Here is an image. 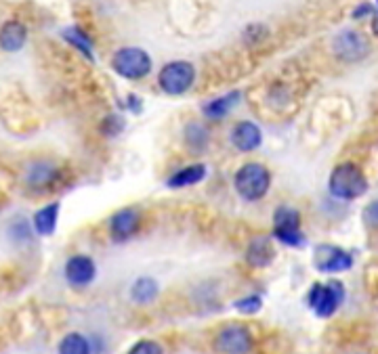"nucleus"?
<instances>
[{
    "label": "nucleus",
    "mask_w": 378,
    "mask_h": 354,
    "mask_svg": "<svg viewBox=\"0 0 378 354\" xmlns=\"http://www.w3.org/2000/svg\"><path fill=\"white\" fill-rule=\"evenodd\" d=\"M328 189L336 199L342 201H353L362 197L368 191V180L366 175L362 172L360 166L355 164H340L332 170Z\"/></svg>",
    "instance_id": "f257e3e1"
},
{
    "label": "nucleus",
    "mask_w": 378,
    "mask_h": 354,
    "mask_svg": "<svg viewBox=\"0 0 378 354\" xmlns=\"http://www.w3.org/2000/svg\"><path fill=\"white\" fill-rule=\"evenodd\" d=\"M271 184V175L261 164H246L236 172V191L239 197L248 201H256L265 197Z\"/></svg>",
    "instance_id": "f03ea898"
},
{
    "label": "nucleus",
    "mask_w": 378,
    "mask_h": 354,
    "mask_svg": "<svg viewBox=\"0 0 378 354\" xmlns=\"http://www.w3.org/2000/svg\"><path fill=\"white\" fill-rule=\"evenodd\" d=\"M112 65L114 70L122 76V78H129V80H139L145 78L151 70V59L149 55L143 50V48H135V46H129V48H120L114 59H112Z\"/></svg>",
    "instance_id": "7ed1b4c3"
},
{
    "label": "nucleus",
    "mask_w": 378,
    "mask_h": 354,
    "mask_svg": "<svg viewBox=\"0 0 378 354\" xmlns=\"http://www.w3.org/2000/svg\"><path fill=\"white\" fill-rule=\"evenodd\" d=\"M195 78V70L188 61L166 63L158 74V84L166 94H183L191 89Z\"/></svg>",
    "instance_id": "20e7f679"
},
{
    "label": "nucleus",
    "mask_w": 378,
    "mask_h": 354,
    "mask_svg": "<svg viewBox=\"0 0 378 354\" xmlns=\"http://www.w3.org/2000/svg\"><path fill=\"white\" fill-rule=\"evenodd\" d=\"M345 298V287L340 281H330V283H315L307 296L309 306L315 310L318 316H332L336 309L342 304Z\"/></svg>",
    "instance_id": "39448f33"
},
{
    "label": "nucleus",
    "mask_w": 378,
    "mask_h": 354,
    "mask_svg": "<svg viewBox=\"0 0 378 354\" xmlns=\"http://www.w3.org/2000/svg\"><path fill=\"white\" fill-rule=\"evenodd\" d=\"M274 235L292 248H301L305 243V237L301 233V216L294 208L280 206L274 214Z\"/></svg>",
    "instance_id": "423d86ee"
},
{
    "label": "nucleus",
    "mask_w": 378,
    "mask_h": 354,
    "mask_svg": "<svg viewBox=\"0 0 378 354\" xmlns=\"http://www.w3.org/2000/svg\"><path fill=\"white\" fill-rule=\"evenodd\" d=\"M215 346L223 354H246L252 348V336L242 325H227L219 331Z\"/></svg>",
    "instance_id": "0eeeda50"
},
{
    "label": "nucleus",
    "mask_w": 378,
    "mask_h": 354,
    "mask_svg": "<svg viewBox=\"0 0 378 354\" xmlns=\"http://www.w3.org/2000/svg\"><path fill=\"white\" fill-rule=\"evenodd\" d=\"M334 52L340 57V59H345V61H360V59H364L366 55H368V50H370V45H368V40L360 34V32H355V30H345V32H340L336 38H334Z\"/></svg>",
    "instance_id": "6e6552de"
},
{
    "label": "nucleus",
    "mask_w": 378,
    "mask_h": 354,
    "mask_svg": "<svg viewBox=\"0 0 378 354\" xmlns=\"http://www.w3.org/2000/svg\"><path fill=\"white\" fill-rule=\"evenodd\" d=\"M313 260H315V268L322 272H340V270H349L353 265L351 254H347L336 245H320L315 250Z\"/></svg>",
    "instance_id": "1a4fd4ad"
},
{
    "label": "nucleus",
    "mask_w": 378,
    "mask_h": 354,
    "mask_svg": "<svg viewBox=\"0 0 378 354\" xmlns=\"http://www.w3.org/2000/svg\"><path fill=\"white\" fill-rule=\"evenodd\" d=\"M94 275H97V268L89 256H72L65 262V279L76 287L89 285L94 279Z\"/></svg>",
    "instance_id": "9d476101"
},
{
    "label": "nucleus",
    "mask_w": 378,
    "mask_h": 354,
    "mask_svg": "<svg viewBox=\"0 0 378 354\" xmlns=\"http://www.w3.org/2000/svg\"><path fill=\"white\" fill-rule=\"evenodd\" d=\"M139 228V214L131 208H124L120 212H116L109 221V233L114 237V241H126L131 239Z\"/></svg>",
    "instance_id": "9b49d317"
},
{
    "label": "nucleus",
    "mask_w": 378,
    "mask_h": 354,
    "mask_svg": "<svg viewBox=\"0 0 378 354\" xmlns=\"http://www.w3.org/2000/svg\"><path fill=\"white\" fill-rule=\"evenodd\" d=\"M263 140L261 128L252 122H239L232 131V143L239 151H254Z\"/></svg>",
    "instance_id": "f8f14e48"
},
{
    "label": "nucleus",
    "mask_w": 378,
    "mask_h": 354,
    "mask_svg": "<svg viewBox=\"0 0 378 354\" xmlns=\"http://www.w3.org/2000/svg\"><path fill=\"white\" fill-rule=\"evenodd\" d=\"M276 258V248L269 237H256L246 250V260L252 266H267Z\"/></svg>",
    "instance_id": "ddd939ff"
},
{
    "label": "nucleus",
    "mask_w": 378,
    "mask_h": 354,
    "mask_svg": "<svg viewBox=\"0 0 378 354\" xmlns=\"http://www.w3.org/2000/svg\"><path fill=\"white\" fill-rule=\"evenodd\" d=\"M26 36H28V30L26 26H21L19 21H9L2 26V48L9 50V52H15L19 50L21 46L26 45Z\"/></svg>",
    "instance_id": "4468645a"
},
{
    "label": "nucleus",
    "mask_w": 378,
    "mask_h": 354,
    "mask_svg": "<svg viewBox=\"0 0 378 354\" xmlns=\"http://www.w3.org/2000/svg\"><path fill=\"white\" fill-rule=\"evenodd\" d=\"M206 177V166L204 164H193V166H188L183 170H179L177 175L168 178V187L171 189H183V187H189V184H198L200 180H204Z\"/></svg>",
    "instance_id": "2eb2a0df"
},
{
    "label": "nucleus",
    "mask_w": 378,
    "mask_h": 354,
    "mask_svg": "<svg viewBox=\"0 0 378 354\" xmlns=\"http://www.w3.org/2000/svg\"><path fill=\"white\" fill-rule=\"evenodd\" d=\"M237 101H239V92H230V94H225L221 99H215V101L206 103L204 105V114L208 118H212V120H219V118L227 116L236 107Z\"/></svg>",
    "instance_id": "dca6fc26"
},
{
    "label": "nucleus",
    "mask_w": 378,
    "mask_h": 354,
    "mask_svg": "<svg viewBox=\"0 0 378 354\" xmlns=\"http://www.w3.org/2000/svg\"><path fill=\"white\" fill-rule=\"evenodd\" d=\"M57 216H59V204H48L43 210L36 212L34 216V228L38 235H50L57 226Z\"/></svg>",
    "instance_id": "f3484780"
},
{
    "label": "nucleus",
    "mask_w": 378,
    "mask_h": 354,
    "mask_svg": "<svg viewBox=\"0 0 378 354\" xmlns=\"http://www.w3.org/2000/svg\"><path fill=\"white\" fill-rule=\"evenodd\" d=\"M156 294H158V283H156L153 279H149V277L137 279V281L133 283V287H131V296H133V300L139 302V304L151 302V300L156 298Z\"/></svg>",
    "instance_id": "a211bd4d"
},
{
    "label": "nucleus",
    "mask_w": 378,
    "mask_h": 354,
    "mask_svg": "<svg viewBox=\"0 0 378 354\" xmlns=\"http://www.w3.org/2000/svg\"><path fill=\"white\" fill-rule=\"evenodd\" d=\"M59 354H91V342L80 333H68L59 344Z\"/></svg>",
    "instance_id": "6ab92c4d"
},
{
    "label": "nucleus",
    "mask_w": 378,
    "mask_h": 354,
    "mask_svg": "<svg viewBox=\"0 0 378 354\" xmlns=\"http://www.w3.org/2000/svg\"><path fill=\"white\" fill-rule=\"evenodd\" d=\"M65 40L72 43L74 46H78L89 59H93V46H91V40H89V36H85L78 28H70V30H65Z\"/></svg>",
    "instance_id": "aec40b11"
},
{
    "label": "nucleus",
    "mask_w": 378,
    "mask_h": 354,
    "mask_svg": "<svg viewBox=\"0 0 378 354\" xmlns=\"http://www.w3.org/2000/svg\"><path fill=\"white\" fill-rule=\"evenodd\" d=\"M50 178H53V168L47 164H38V166L32 168L28 182L30 184H45V182H50Z\"/></svg>",
    "instance_id": "412c9836"
},
{
    "label": "nucleus",
    "mask_w": 378,
    "mask_h": 354,
    "mask_svg": "<svg viewBox=\"0 0 378 354\" xmlns=\"http://www.w3.org/2000/svg\"><path fill=\"white\" fill-rule=\"evenodd\" d=\"M206 140H208V133H206L200 124H191V126H188L189 145H193L195 149H202Z\"/></svg>",
    "instance_id": "4be33fe9"
},
{
    "label": "nucleus",
    "mask_w": 378,
    "mask_h": 354,
    "mask_svg": "<svg viewBox=\"0 0 378 354\" xmlns=\"http://www.w3.org/2000/svg\"><path fill=\"white\" fill-rule=\"evenodd\" d=\"M261 306H263V302H261L259 296H248V298L236 302V309L239 312H246V314H254L256 310H261Z\"/></svg>",
    "instance_id": "5701e85b"
},
{
    "label": "nucleus",
    "mask_w": 378,
    "mask_h": 354,
    "mask_svg": "<svg viewBox=\"0 0 378 354\" xmlns=\"http://www.w3.org/2000/svg\"><path fill=\"white\" fill-rule=\"evenodd\" d=\"M129 354H162V348H160V344H156L151 340H143L139 344H135Z\"/></svg>",
    "instance_id": "b1692460"
},
{
    "label": "nucleus",
    "mask_w": 378,
    "mask_h": 354,
    "mask_svg": "<svg viewBox=\"0 0 378 354\" xmlns=\"http://www.w3.org/2000/svg\"><path fill=\"white\" fill-rule=\"evenodd\" d=\"M366 219L370 222H374V224H378V199L377 201H372V204L366 208Z\"/></svg>",
    "instance_id": "393cba45"
},
{
    "label": "nucleus",
    "mask_w": 378,
    "mask_h": 354,
    "mask_svg": "<svg viewBox=\"0 0 378 354\" xmlns=\"http://www.w3.org/2000/svg\"><path fill=\"white\" fill-rule=\"evenodd\" d=\"M370 11H372V6H370V4H362L360 9H355V11H353V17H355V19H360V17H364L366 13H370Z\"/></svg>",
    "instance_id": "a878e982"
},
{
    "label": "nucleus",
    "mask_w": 378,
    "mask_h": 354,
    "mask_svg": "<svg viewBox=\"0 0 378 354\" xmlns=\"http://www.w3.org/2000/svg\"><path fill=\"white\" fill-rule=\"evenodd\" d=\"M372 30H374V34L378 36V13H374V19H372Z\"/></svg>",
    "instance_id": "bb28decb"
}]
</instances>
